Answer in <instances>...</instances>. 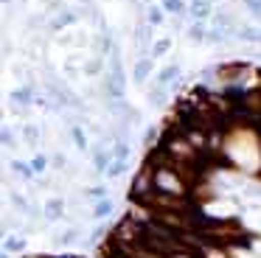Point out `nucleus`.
I'll return each instance as SVG.
<instances>
[{"label":"nucleus","mask_w":261,"mask_h":258,"mask_svg":"<svg viewBox=\"0 0 261 258\" xmlns=\"http://www.w3.org/2000/svg\"><path fill=\"white\" fill-rule=\"evenodd\" d=\"M177 76H180V67H177V65H166L163 70L158 73V87H166V84L174 82Z\"/></svg>","instance_id":"5"},{"label":"nucleus","mask_w":261,"mask_h":258,"mask_svg":"<svg viewBox=\"0 0 261 258\" xmlns=\"http://www.w3.org/2000/svg\"><path fill=\"white\" fill-rule=\"evenodd\" d=\"M149 73H152V56H143V59H138V65H135V82H138V84L146 82Z\"/></svg>","instance_id":"4"},{"label":"nucleus","mask_w":261,"mask_h":258,"mask_svg":"<svg viewBox=\"0 0 261 258\" xmlns=\"http://www.w3.org/2000/svg\"><path fill=\"white\" fill-rule=\"evenodd\" d=\"M169 48H171V39H169V37L158 39V42L152 45V56H163V54H166V50H169Z\"/></svg>","instance_id":"15"},{"label":"nucleus","mask_w":261,"mask_h":258,"mask_svg":"<svg viewBox=\"0 0 261 258\" xmlns=\"http://www.w3.org/2000/svg\"><path fill=\"white\" fill-rule=\"evenodd\" d=\"M37 138H40V132H37V126H25V140H29V143H34Z\"/></svg>","instance_id":"24"},{"label":"nucleus","mask_w":261,"mask_h":258,"mask_svg":"<svg viewBox=\"0 0 261 258\" xmlns=\"http://www.w3.org/2000/svg\"><path fill=\"white\" fill-rule=\"evenodd\" d=\"M250 70H253V67L244 65V62H233V65H222L219 70H216V76H219L222 82H227V84H236L239 79H244Z\"/></svg>","instance_id":"2"},{"label":"nucleus","mask_w":261,"mask_h":258,"mask_svg":"<svg viewBox=\"0 0 261 258\" xmlns=\"http://www.w3.org/2000/svg\"><path fill=\"white\" fill-rule=\"evenodd\" d=\"M146 168V166H143ZM149 171V185L160 194H169V196H191V185L169 166H158V168H146Z\"/></svg>","instance_id":"1"},{"label":"nucleus","mask_w":261,"mask_h":258,"mask_svg":"<svg viewBox=\"0 0 261 258\" xmlns=\"http://www.w3.org/2000/svg\"><path fill=\"white\" fill-rule=\"evenodd\" d=\"M23 250H25V239H20V236L3 239V252H23Z\"/></svg>","instance_id":"9"},{"label":"nucleus","mask_w":261,"mask_h":258,"mask_svg":"<svg viewBox=\"0 0 261 258\" xmlns=\"http://www.w3.org/2000/svg\"><path fill=\"white\" fill-rule=\"evenodd\" d=\"M244 6H247L255 17H261V0H244Z\"/></svg>","instance_id":"22"},{"label":"nucleus","mask_w":261,"mask_h":258,"mask_svg":"<svg viewBox=\"0 0 261 258\" xmlns=\"http://www.w3.org/2000/svg\"><path fill=\"white\" fill-rule=\"evenodd\" d=\"M29 166H31V171H34V174H42V171L48 168V157H45V154H37L34 160L29 163Z\"/></svg>","instance_id":"13"},{"label":"nucleus","mask_w":261,"mask_h":258,"mask_svg":"<svg viewBox=\"0 0 261 258\" xmlns=\"http://www.w3.org/2000/svg\"><path fill=\"white\" fill-rule=\"evenodd\" d=\"M87 196H96V199H104V196H107V191H104V188H90V191H87Z\"/></svg>","instance_id":"25"},{"label":"nucleus","mask_w":261,"mask_h":258,"mask_svg":"<svg viewBox=\"0 0 261 258\" xmlns=\"http://www.w3.org/2000/svg\"><path fill=\"white\" fill-rule=\"evenodd\" d=\"M93 163H96L98 171H107V166L113 163V151H107V149H96V154H93Z\"/></svg>","instance_id":"8"},{"label":"nucleus","mask_w":261,"mask_h":258,"mask_svg":"<svg viewBox=\"0 0 261 258\" xmlns=\"http://www.w3.org/2000/svg\"><path fill=\"white\" fill-rule=\"evenodd\" d=\"M3 239H6V236H3V227H0V241H3Z\"/></svg>","instance_id":"26"},{"label":"nucleus","mask_w":261,"mask_h":258,"mask_svg":"<svg viewBox=\"0 0 261 258\" xmlns=\"http://www.w3.org/2000/svg\"><path fill=\"white\" fill-rule=\"evenodd\" d=\"M188 37H191V39H197V42H199V39H205V31H202V25H191V31H188Z\"/></svg>","instance_id":"23"},{"label":"nucleus","mask_w":261,"mask_h":258,"mask_svg":"<svg viewBox=\"0 0 261 258\" xmlns=\"http://www.w3.org/2000/svg\"><path fill=\"white\" fill-rule=\"evenodd\" d=\"M12 171H17L20 177H25V179H31V177H34V171H31V166H29V163H20V160H14V163H12Z\"/></svg>","instance_id":"12"},{"label":"nucleus","mask_w":261,"mask_h":258,"mask_svg":"<svg viewBox=\"0 0 261 258\" xmlns=\"http://www.w3.org/2000/svg\"><path fill=\"white\" fill-rule=\"evenodd\" d=\"M31 101H34L31 87H20V90H14V93H12V104H17V107H29Z\"/></svg>","instance_id":"6"},{"label":"nucleus","mask_w":261,"mask_h":258,"mask_svg":"<svg viewBox=\"0 0 261 258\" xmlns=\"http://www.w3.org/2000/svg\"><path fill=\"white\" fill-rule=\"evenodd\" d=\"M65 213V205H62V199H48L45 202V219H51V222H57L59 216Z\"/></svg>","instance_id":"7"},{"label":"nucleus","mask_w":261,"mask_h":258,"mask_svg":"<svg viewBox=\"0 0 261 258\" xmlns=\"http://www.w3.org/2000/svg\"><path fill=\"white\" fill-rule=\"evenodd\" d=\"M70 135H73V140H76V146H79V149H87V138H85V132H82L79 126L70 129Z\"/></svg>","instance_id":"17"},{"label":"nucleus","mask_w":261,"mask_h":258,"mask_svg":"<svg viewBox=\"0 0 261 258\" xmlns=\"http://www.w3.org/2000/svg\"><path fill=\"white\" fill-rule=\"evenodd\" d=\"M124 171H126V160H113V163L107 166V174H110V177H121Z\"/></svg>","instance_id":"14"},{"label":"nucleus","mask_w":261,"mask_h":258,"mask_svg":"<svg viewBox=\"0 0 261 258\" xmlns=\"http://www.w3.org/2000/svg\"><path fill=\"white\" fill-rule=\"evenodd\" d=\"M191 14H194V20H205V17L211 14V3L208 0H197V3H191Z\"/></svg>","instance_id":"10"},{"label":"nucleus","mask_w":261,"mask_h":258,"mask_svg":"<svg viewBox=\"0 0 261 258\" xmlns=\"http://www.w3.org/2000/svg\"><path fill=\"white\" fill-rule=\"evenodd\" d=\"M110 211H113V202L104 196V199H98L96 202V208H93V219H104V216H110Z\"/></svg>","instance_id":"11"},{"label":"nucleus","mask_w":261,"mask_h":258,"mask_svg":"<svg viewBox=\"0 0 261 258\" xmlns=\"http://www.w3.org/2000/svg\"><path fill=\"white\" fill-rule=\"evenodd\" d=\"M73 20H76V17H73V14H70V11H68V14L57 17V20L51 22V28H65V25H68V22H73Z\"/></svg>","instance_id":"19"},{"label":"nucleus","mask_w":261,"mask_h":258,"mask_svg":"<svg viewBox=\"0 0 261 258\" xmlns=\"http://www.w3.org/2000/svg\"><path fill=\"white\" fill-rule=\"evenodd\" d=\"M160 22H163V11L160 9H149V25H160Z\"/></svg>","instance_id":"21"},{"label":"nucleus","mask_w":261,"mask_h":258,"mask_svg":"<svg viewBox=\"0 0 261 258\" xmlns=\"http://www.w3.org/2000/svg\"><path fill=\"white\" fill-rule=\"evenodd\" d=\"M191 3H197V0H191Z\"/></svg>","instance_id":"29"},{"label":"nucleus","mask_w":261,"mask_h":258,"mask_svg":"<svg viewBox=\"0 0 261 258\" xmlns=\"http://www.w3.org/2000/svg\"><path fill=\"white\" fill-rule=\"evenodd\" d=\"M239 37L247 39V42H261V31H255V28H242V31H239Z\"/></svg>","instance_id":"16"},{"label":"nucleus","mask_w":261,"mask_h":258,"mask_svg":"<svg viewBox=\"0 0 261 258\" xmlns=\"http://www.w3.org/2000/svg\"><path fill=\"white\" fill-rule=\"evenodd\" d=\"M0 258H9V252H0Z\"/></svg>","instance_id":"27"},{"label":"nucleus","mask_w":261,"mask_h":258,"mask_svg":"<svg viewBox=\"0 0 261 258\" xmlns=\"http://www.w3.org/2000/svg\"><path fill=\"white\" fill-rule=\"evenodd\" d=\"M0 143H3V146H14V132H12V129H6V126L0 129Z\"/></svg>","instance_id":"20"},{"label":"nucleus","mask_w":261,"mask_h":258,"mask_svg":"<svg viewBox=\"0 0 261 258\" xmlns=\"http://www.w3.org/2000/svg\"><path fill=\"white\" fill-rule=\"evenodd\" d=\"M163 9L171 11V14H180V11H182V0H163Z\"/></svg>","instance_id":"18"},{"label":"nucleus","mask_w":261,"mask_h":258,"mask_svg":"<svg viewBox=\"0 0 261 258\" xmlns=\"http://www.w3.org/2000/svg\"><path fill=\"white\" fill-rule=\"evenodd\" d=\"M0 118H3V112H0Z\"/></svg>","instance_id":"28"},{"label":"nucleus","mask_w":261,"mask_h":258,"mask_svg":"<svg viewBox=\"0 0 261 258\" xmlns=\"http://www.w3.org/2000/svg\"><path fill=\"white\" fill-rule=\"evenodd\" d=\"M107 93L113 95V98H118V95L124 93V76H121L118 59H113V73H110V79H107Z\"/></svg>","instance_id":"3"}]
</instances>
